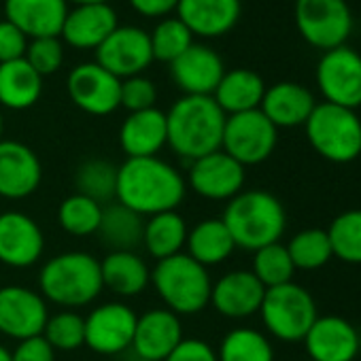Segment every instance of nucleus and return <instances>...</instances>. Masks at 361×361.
Returning <instances> with one entry per match:
<instances>
[{"instance_id":"49","label":"nucleus","mask_w":361,"mask_h":361,"mask_svg":"<svg viewBox=\"0 0 361 361\" xmlns=\"http://www.w3.org/2000/svg\"><path fill=\"white\" fill-rule=\"evenodd\" d=\"M3 132H5V119H3V111H0V140H3Z\"/></svg>"},{"instance_id":"35","label":"nucleus","mask_w":361,"mask_h":361,"mask_svg":"<svg viewBox=\"0 0 361 361\" xmlns=\"http://www.w3.org/2000/svg\"><path fill=\"white\" fill-rule=\"evenodd\" d=\"M77 194H83L98 204H111L117 192V166L106 159H87L75 174Z\"/></svg>"},{"instance_id":"47","label":"nucleus","mask_w":361,"mask_h":361,"mask_svg":"<svg viewBox=\"0 0 361 361\" xmlns=\"http://www.w3.org/2000/svg\"><path fill=\"white\" fill-rule=\"evenodd\" d=\"M73 3L75 7H81V5H104L109 0H66V5Z\"/></svg>"},{"instance_id":"43","label":"nucleus","mask_w":361,"mask_h":361,"mask_svg":"<svg viewBox=\"0 0 361 361\" xmlns=\"http://www.w3.org/2000/svg\"><path fill=\"white\" fill-rule=\"evenodd\" d=\"M28 37L18 30L11 22H0V64L3 62H13L22 60L26 56L28 47Z\"/></svg>"},{"instance_id":"19","label":"nucleus","mask_w":361,"mask_h":361,"mask_svg":"<svg viewBox=\"0 0 361 361\" xmlns=\"http://www.w3.org/2000/svg\"><path fill=\"white\" fill-rule=\"evenodd\" d=\"M170 75L185 96H213L226 66L215 49L194 43L170 64Z\"/></svg>"},{"instance_id":"16","label":"nucleus","mask_w":361,"mask_h":361,"mask_svg":"<svg viewBox=\"0 0 361 361\" xmlns=\"http://www.w3.org/2000/svg\"><path fill=\"white\" fill-rule=\"evenodd\" d=\"M45 251L41 226L26 213H0V264L24 270L35 266Z\"/></svg>"},{"instance_id":"18","label":"nucleus","mask_w":361,"mask_h":361,"mask_svg":"<svg viewBox=\"0 0 361 361\" xmlns=\"http://www.w3.org/2000/svg\"><path fill=\"white\" fill-rule=\"evenodd\" d=\"M302 342L312 361H355L361 346L355 325L338 314L317 317Z\"/></svg>"},{"instance_id":"11","label":"nucleus","mask_w":361,"mask_h":361,"mask_svg":"<svg viewBox=\"0 0 361 361\" xmlns=\"http://www.w3.org/2000/svg\"><path fill=\"white\" fill-rule=\"evenodd\" d=\"M245 166L232 159L226 151H213L190 164L185 183L192 192L211 202H230L245 188Z\"/></svg>"},{"instance_id":"30","label":"nucleus","mask_w":361,"mask_h":361,"mask_svg":"<svg viewBox=\"0 0 361 361\" xmlns=\"http://www.w3.org/2000/svg\"><path fill=\"white\" fill-rule=\"evenodd\" d=\"M185 249L192 259H196L204 268H211L224 264L234 253L236 245L221 217H209L198 221L190 230Z\"/></svg>"},{"instance_id":"25","label":"nucleus","mask_w":361,"mask_h":361,"mask_svg":"<svg viewBox=\"0 0 361 361\" xmlns=\"http://www.w3.org/2000/svg\"><path fill=\"white\" fill-rule=\"evenodd\" d=\"M317 100L312 92L293 81H281L272 87H266L259 111L279 128H298L304 126L314 111Z\"/></svg>"},{"instance_id":"34","label":"nucleus","mask_w":361,"mask_h":361,"mask_svg":"<svg viewBox=\"0 0 361 361\" xmlns=\"http://www.w3.org/2000/svg\"><path fill=\"white\" fill-rule=\"evenodd\" d=\"M102 209H104L102 204H98L96 200L83 194H71L58 207V224L71 236L77 238L94 236L98 234L100 228Z\"/></svg>"},{"instance_id":"12","label":"nucleus","mask_w":361,"mask_h":361,"mask_svg":"<svg viewBox=\"0 0 361 361\" xmlns=\"http://www.w3.org/2000/svg\"><path fill=\"white\" fill-rule=\"evenodd\" d=\"M49 319L47 300L24 285L0 287V334L11 340L41 336Z\"/></svg>"},{"instance_id":"22","label":"nucleus","mask_w":361,"mask_h":361,"mask_svg":"<svg viewBox=\"0 0 361 361\" xmlns=\"http://www.w3.org/2000/svg\"><path fill=\"white\" fill-rule=\"evenodd\" d=\"M240 0H178L176 18L194 37L217 39L228 35L240 20Z\"/></svg>"},{"instance_id":"28","label":"nucleus","mask_w":361,"mask_h":361,"mask_svg":"<svg viewBox=\"0 0 361 361\" xmlns=\"http://www.w3.org/2000/svg\"><path fill=\"white\" fill-rule=\"evenodd\" d=\"M264 94L266 83L255 71L234 68L226 71L217 90L213 92V100L226 115H238L259 109Z\"/></svg>"},{"instance_id":"1","label":"nucleus","mask_w":361,"mask_h":361,"mask_svg":"<svg viewBox=\"0 0 361 361\" xmlns=\"http://www.w3.org/2000/svg\"><path fill=\"white\" fill-rule=\"evenodd\" d=\"M185 176L157 155L128 157L117 166L115 200L140 217L176 211L185 200Z\"/></svg>"},{"instance_id":"20","label":"nucleus","mask_w":361,"mask_h":361,"mask_svg":"<svg viewBox=\"0 0 361 361\" xmlns=\"http://www.w3.org/2000/svg\"><path fill=\"white\" fill-rule=\"evenodd\" d=\"M183 340L178 314L168 308H151L136 321L132 350L142 361H164Z\"/></svg>"},{"instance_id":"2","label":"nucleus","mask_w":361,"mask_h":361,"mask_svg":"<svg viewBox=\"0 0 361 361\" xmlns=\"http://www.w3.org/2000/svg\"><path fill=\"white\" fill-rule=\"evenodd\" d=\"M228 115L213 96H183L166 113L168 147L188 161L221 149Z\"/></svg>"},{"instance_id":"27","label":"nucleus","mask_w":361,"mask_h":361,"mask_svg":"<svg viewBox=\"0 0 361 361\" xmlns=\"http://www.w3.org/2000/svg\"><path fill=\"white\" fill-rule=\"evenodd\" d=\"M102 285L119 298L140 295L151 285V268L136 251H111L100 259Z\"/></svg>"},{"instance_id":"15","label":"nucleus","mask_w":361,"mask_h":361,"mask_svg":"<svg viewBox=\"0 0 361 361\" xmlns=\"http://www.w3.org/2000/svg\"><path fill=\"white\" fill-rule=\"evenodd\" d=\"M151 62L153 51L149 32L136 26H117L113 35L96 49V64L121 81L142 75Z\"/></svg>"},{"instance_id":"45","label":"nucleus","mask_w":361,"mask_h":361,"mask_svg":"<svg viewBox=\"0 0 361 361\" xmlns=\"http://www.w3.org/2000/svg\"><path fill=\"white\" fill-rule=\"evenodd\" d=\"M11 361H56V350L43 336H35L18 342L11 350Z\"/></svg>"},{"instance_id":"38","label":"nucleus","mask_w":361,"mask_h":361,"mask_svg":"<svg viewBox=\"0 0 361 361\" xmlns=\"http://www.w3.org/2000/svg\"><path fill=\"white\" fill-rule=\"evenodd\" d=\"M251 272L257 276V281L266 287H279L293 281L295 266L289 257V251L283 243L266 245L257 251H253V268Z\"/></svg>"},{"instance_id":"33","label":"nucleus","mask_w":361,"mask_h":361,"mask_svg":"<svg viewBox=\"0 0 361 361\" xmlns=\"http://www.w3.org/2000/svg\"><path fill=\"white\" fill-rule=\"evenodd\" d=\"M219 361H274V348L266 334L253 327L230 329L217 348Z\"/></svg>"},{"instance_id":"48","label":"nucleus","mask_w":361,"mask_h":361,"mask_svg":"<svg viewBox=\"0 0 361 361\" xmlns=\"http://www.w3.org/2000/svg\"><path fill=\"white\" fill-rule=\"evenodd\" d=\"M0 361H11V350L0 344Z\"/></svg>"},{"instance_id":"21","label":"nucleus","mask_w":361,"mask_h":361,"mask_svg":"<svg viewBox=\"0 0 361 361\" xmlns=\"http://www.w3.org/2000/svg\"><path fill=\"white\" fill-rule=\"evenodd\" d=\"M266 287L251 270L226 272L211 289V306L228 319H247L259 312Z\"/></svg>"},{"instance_id":"42","label":"nucleus","mask_w":361,"mask_h":361,"mask_svg":"<svg viewBox=\"0 0 361 361\" xmlns=\"http://www.w3.org/2000/svg\"><path fill=\"white\" fill-rule=\"evenodd\" d=\"M157 100V87L151 79L136 75L130 79L121 81V106L128 109L130 113H138V111H147L153 109Z\"/></svg>"},{"instance_id":"9","label":"nucleus","mask_w":361,"mask_h":361,"mask_svg":"<svg viewBox=\"0 0 361 361\" xmlns=\"http://www.w3.org/2000/svg\"><path fill=\"white\" fill-rule=\"evenodd\" d=\"M279 140V130L259 111H247L238 115H228L224 128L221 151H226L240 166H257L266 161Z\"/></svg>"},{"instance_id":"7","label":"nucleus","mask_w":361,"mask_h":361,"mask_svg":"<svg viewBox=\"0 0 361 361\" xmlns=\"http://www.w3.org/2000/svg\"><path fill=\"white\" fill-rule=\"evenodd\" d=\"M259 314L268 334L283 342L304 340L306 331L319 317L312 293L293 281L266 289Z\"/></svg>"},{"instance_id":"32","label":"nucleus","mask_w":361,"mask_h":361,"mask_svg":"<svg viewBox=\"0 0 361 361\" xmlns=\"http://www.w3.org/2000/svg\"><path fill=\"white\" fill-rule=\"evenodd\" d=\"M142 228L145 217L119 202H111L102 209L98 236L111 251H134L142 245Z\"/></svg>"},{"instance_id":"17","label":"nucleus","mask_w":361,"mask_h":361,"mask_svg":"<svg viewBox=\"0 0 361 361\" xmlns=\"http://www.w3.org/2000/svg\"><path fill=\"white\" fill-rule=\"evenodd\" d=\"M43 180L39 155L20 140H0V198L24 200L32 196Z\"/></svg>"},{"instance_id":"39","label":"nucleus","mask_w":361,"mask_h":361,"mask_svg":"<svg viewBox=\"0 0 361 361\" xmlns=\"http://www.w3.org/2000/svg\"><path fill=\"white\" fill-rule=\"evenodd\" d=\"M153 60L172 64L194 45V35L178 18H164L149 35Z\"/></svg>"},{"instance_id":"31","label":"nucleus","mask_w":361,"mask_h":361,"mask_svg":"<svg viewBox=\"0 0 361 361\" xmlns=\"http://www.w3.org/2000/svg\"><path fill=\"white\" fill-rule=\"evenodd\" d=\"M188 234H190L188 221L176 211L157 213L145 219L142 247L151 257H155V262H159L176 253H183Z\"/></svg>"},{"instance_id":"23","label":"nucleus","mask_w":361,"mask_h":361,"mask_svg":"<svg viewBox=\"0 0 361 361\" xmlns=\"http://www.w3.org/2000/svg\"><path fill=\"white\" fill-rule=\"evenodd\" d=\"M119 26L115 9L104 5H81L68 9L60 39L75 49H98Z\"/></svg>"},{"instance_id":"10","label":"nucleus","mask_w":361,"mask_h":361,"mask_svg":"<svg viewBox=\"0 0 361 361\" xmlns=\"http://www.w3.org/2000/svg\"><path fill=\"white\" fill-rule=\"evenodd\" d=\"M317 85L325 102L357 111L361 106V54L346 45L323 51L317 64Z\"/></svg>"},{"instance_id":"50","label":"nucleus","mask_w":361,"mask_h":361,"mask_svg":"<svg viewBox=\"0 0 361 361\" xmlns=\"http://www.w3.org/2000/svg\"><path fill=\"white\" fill-rule=\"evenodd\" d=\"M134 361H142V359H134Z\"/></svg>"},{"instance_id":"29","label":"nucleus","mask_w":361,"mask_h":361,"mask_svg":"<svg viewBox=\"0 0 361 361\" xmlns=\"http://www.w3.org/2000/svg\"><path fill=\"white\" fill-rule=\"evenodd\" d=\"M43 94V77L22 58L0 64V106L26 111L39 102Z\"/></svg>"},{"instance_id":"44","label":"nucleus","mask_w":361,"mask_h":361,"mask_svg":"<svg viewBox=\"0 0 361 361\" xmlns=\"http://www.w3.org/2000/svg\"><path fill=\"white\" fill-rule=\"evenodd\" d=\"M164 361H219L217 350L200 338H183Z\"/></svg>"},{"instance_id":"6","label":"nucleus","mask_w":361,"mask_h":361,"mask_svg":"<svg viewBox=\"0 0 361 361\" xmlns=\"http://www.w3.org/2000/svg\"><path fill=\"white\" fill-rule=\"evenodd\" d=\"M304 128L310 147L331 164H348L361 155V119L350 109L319 102Z\"/></svg>"},{"instance_id":"37","label":"nucleus","mask_w":361,"mask_h":361,"mask_svg":"<svg viewBox=\"0 0 361 361\" xmlns=\"http://www.w3.org/2000/svg\"><path fill=\"white\" fill-rule=\"evenodd\" d=\"M285 247L289 251L295 270H319L334 257L329 236L325 230L319 228H308L298 232Z\"/></svg>"},{"instance_id":"41","label":"nucleus","mask_w":361,"mask_h":361,"mask_svg":"<svg viewBox=\"0 0 361 361\" xmlns=\"http://www.w3.org/2000/svg\"><path fill=\"white\" fill-rule=\"evenodd\" d=\"M24 60L41 75H54L62 68L64 62V43L60 37H45V39H30L26 47Z\"/></svg>"},{"instance_id":"13","label":"nucleus","mask_w":361,"mask_h":361,"mask_svg":"<svg viewBox=\"0 0 361 361\" xmlns=\"http://www.w3.org/2000/svg\"><path fill=\"white\" fill-rule=\"evenodd\" d=\"M66 90L75 106L94 117L111 115L121 106V79L96 62L75 66L68 75Z\"/></svg>"},{"instance_id":"24","label":"nucleus","mask_w":361,"mask_h":361,"mask_svg":"<svg viewBox=\"0 0 361 361\" xmlns=\"http://www.w3.org/2000/svg\"><path fill=\"white\" fill-rule=\"evenodd\" d=\"M66 16V0H5V20L28 39L60 37Z\"/></svg>"},{"instance_id":"40","label":"nucleus","mask_w":361,"mask_h":361,"mask_svg":"<svg viewBox=\"0 0 361 361\" xmlns=\"http://www.w3.org/2000/svg\"><path fill=\"white\" fill-rule=\"evenodd\" d=\"M41 336L54 346V350H77L85 346V317L75 310L49 314Z\"/></svg>"},{"instance_id":"36","label":"nucleus","mask_w":361,"mask_h":361,"mask_svg":"<svg viewBox=\"0 0 361 361\" xmlns=\"http://www.w3.org/2000/svg\"><path fill=\"white\" fill-rule=\"evenodd\" d=\"M334 257L344 264H361V209L340 213L325 230Z\"/></svg>"},{"instance_id":"14","label":"nucleus","mask_w":361,"mask_h":361,"mask_svg":"<svg viewBox=\"0 0 361 361\" xmlns=\"http://www.w3.org/2000/svg\"><path fill=\"white\" fill-rule=\"evenodd\" d=\"M138 314L123 302H104L85 317V344L98 355L132 348Z\"/></svg>"},{"instance_id":"4","label":"nucleus","mask_w":361,"mask_h":361,"mask_svg":"<svg viewBox=\"0 0 361 361\" xmlns=\"http://www.w3.org/2000/svg\"><path fill=\"white\" fill-rule=\"evenodd\" d=\"M221 221L230 230L234 245L245 251H257L266 245L281 243L287 228L283 202L264 190H243L234 196Z\"/></svg>"},{"instance_id":"3","label":"nucleus","mask_w":361,"mask_h":361,"mask_svg":"<svg viewBox=\"0 0 361 361\" xmlns=\"http://www.w3.org/2000/svg\"><path fill=\"white\" fill-rule=\"evenodd\" d=\"M104 291L100 259L85 251H66L45 262L39 272V293L64 310L92 304Z\"/></svg>"},{"instance_id":"8","label":"nucleus","mask_w":361,"mask_h":361,"mask_svg":"<svg viewBox=\"0 0 361 361\" xmlns=\"http://www.w3.org/2000/svg\"><path fill=\"white\" fill-rule=\"evenodd\" d=\"M293 18L300 37L321 51L346 45L353 32V13L346 0H295Z\"/></svg>"},{"instance_id":"46","label":"nucleus","mask_w":361,"mask_h":361,"mask_svg":"<svg viewBox=\"0 0 361 361\" xmlns=\"http://www.w3.org/2000/svg\"><path fill=\"white\" fill-rule=\"evenodd\" d=\"M176 5L178 0H130V7L142 18H168Z\"/></svg>"},{"instance_id":"5","label":"nucleus","mask_w":361,"mask_h":361,"mask_svg":"<svg viewBox=\"0 0 361 361\" xmlns=\"http://www.w3.org/2000/svg\"><path fill=\"white\" fill-rule=\"evenodd\" d=\"M151 285L164 306L174 314H198L211 304L213 281L209 268L200 266L188 253L155 262Z\"/></svg>"},{"instance_id":"26","label":"nucleus","mask_w":361,"mask_h":361,"mask_svg":"<svg viewBox=\"0 0 361 361\" xmlns=\"http://www.w3.org/2000/svg\"><path fill=\"white\" fill-rule=\"evenodd\" d=\"M119 145L128 157H155L168 145L166 113L155 106L130 113L119 128Z\"/></svg>"}]
</instances>
